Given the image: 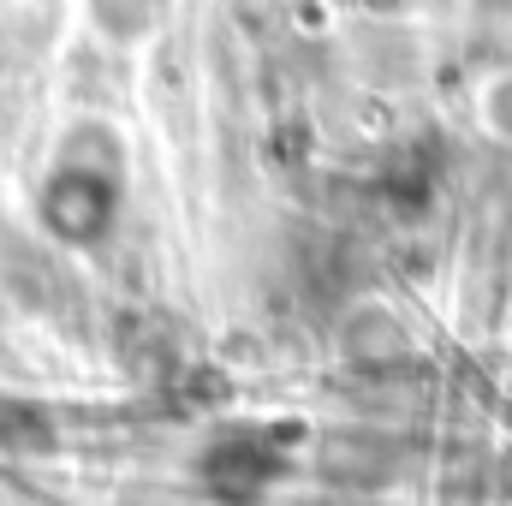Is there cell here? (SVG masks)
Returning <instances> with one entry per match:
<instances>
[{"mask_svg":"<svg viewBox=\"0 0 512 506\" xmlns=\"http://www.w3.org/2000/svg\"><path fill=\"white\" fill-rule=\"evenodd\" d=\"M42 215H48V227L60 233V239H96L102 233V221L114 215V185L102 179V173H90V167H60L54 179H48V191H42Z\"/></svg>","mask_w":512,"mask_h":506,"instance_id":"obj_1","label":"cell"},{"mask_svg":"<svg viewBox=\"0 0 512 506\" xmlns=\"http://www.w3.org/2000/svg\"><path fill=\"white\" fill-rule=\"evenodd\" d=\"M483 120L495 137H512V72L507 78H495L489 90H483Z\"/></svg>","mask_w":512,"mask_h":506,"instance_id":"obj_2","label":"cell"}]
</instances>
